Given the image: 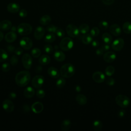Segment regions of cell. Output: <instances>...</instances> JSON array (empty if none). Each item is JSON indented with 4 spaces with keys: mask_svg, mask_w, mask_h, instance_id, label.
<instances>
[{
    "mask_svg": "<svg viewBox=\"0 0 131 131\" xmlns=\"http://www.w3.org/2000/svg\"><path fill=\"white\" fill-rule=\"evenodd\" d=\"M44 50L46 53L48 54H51L53 51V48L51 45H46L44 47Z\"/></svg>",
    "mask_w": 131,
    "mask_h": 131,
    "instance_id": "obj_42",
    "label": "cell"
},
{
    "mask_svg": "<svg viewBox=\"0 0 131 131\" xmlns=\"http://www.w3.org/2000/svg\"><path fill=\"white\" fill-rule=\"evenodd\" d=\"M11 30L12 31H13V32H15L16 31V28L15 27H13L11 28Z\"/></svg>",
    "mask_w": 131,
    "mask_h": 131,
    "instance_id": "obj_59",
    "label": "cell"
},
{
    "mask_svg": "<svg viewBox=\"0 0 131 131\" xmlns=\"http://www.w3.org/2000/svg\"><path fill=\"white\" fill-rule=\"evenodd\" d=\"M44 82V77L42 75H36L32 80V85L35 88L39 89L43 85Z\"/></svg>",
    "mask_w": 131,
    "mask_h": 131,
    "instance_id": "obj_9",
    "label": "cell"
},
{
    "mask_svg": "<svg viewBox=\"0 0 131 131\" xmlns=\"http://www.w3.org/2000/svg\"><path fill=\"white\" fill-rule=\"evenodd\" d=\"M110 31L113 35L115 36H119L121 33V29L118 25L114 24L110 26Z\"/></svg>",
    "mask_w": 131,
    "mask_h": 131,
    "instance_id": "obj_15",
    "label": "cell"
},
{
    "mask_svg": "<svg viewBox=\"0 0 131 131\" xmlns=\"http://www.w3.org/2000/svg\"><path fill=\"white\" fill-rule=\"evenodd\" d=\"M32 26L27 23H21L17 27V31L21 35H27L31 33Z\"/></svg>",
    "mask_w": 131,
    "mask_h": 131,
    "instance_id": "obj_5",
    "label": "cell"
},
{
    "mask_svg": "<svg viewBox=\"0 0 131 131\" xmlns=\"http://www.w3.org/2000/svg\"><path fill=\"white\" fill-rule=\"evenodd\" d=\"M42 67L41 66H37L35 70V71L36 73H40L42 71Z\"/></svg>",
    "mask_w": 131,
    "mask_h": 131,
    "instance_id": "obj_54",
    "label": "cell"
},
{
    "mask_svg": "<svg viewBox=\"0 0 131 131\" xmlns=\"http://www.w3.org/2000/svg\"><path fill=\"white\" fill-rule=\"evenodd\" d=\"M18 62V58L16 55H13L10 59V63L13 66H15Z\"/></svg>",
    "mask_w": 131,
    "mask_h": 131,
    "instance_id": "obj_40",
    "label": "cell"
},
{
    "mask_svg": "<svg viewBox=\"0 0 131 131\" xmlns=\"http://www.w3.org/2000/svg\"><path fill=\"white\" fill-rule=\"evenodd\" d=\"M48 73L50 77L53 78H57L60 75V73L58 70L53 67H50L48 70Z\"/></svg>",
    "mask_w": 131,
    "mask_h": 131,
    "instance_id": "obj_18",
    "label": "cell"
},
{
    "mask_svg": "<svg viewBox=\"0 0 131 131\" xmlns=\"http://www.w3.org/2000/svg\"><path fill=\"white\" fill-rule=\"evenodd\" d=\"M36 96L39 98H43L45 96V92L43 90L39 89L36 91Z\"/></svg>",
    "mask_w": 131,
    "mask_h": 131,
    "instance_id": "obj_43",
    "label": "cell"
},
{
    "mask_svg": "<svg viewBox=\"0 0 131 131\" xmlns=\"http://www.w3.org/2000/svg\"><path fill=\"white\" fill-rule=\"evenodd\" d=\"M6 48H7V51L9 52V53H13L14 51H15V47L12 46V45H8L7 47H6Z\"/></svg>",
    "mask_w": 131,
    "mask_h": 131,
    "instance_id": "obj_48",
    "label": "cell"
},
{
    "mask_svg": "<svg viewBox=\"0 0 131 131\" xmlns=\"http://www.w3.org/2000/svg\"><path fill=\"white\" fill-rule=\"evenodd\" d=\"M51 21V17L48 15H43L39 20V23L41 25L43 26H46L48 25Z\"/></svg>",
    "mask_w": 131,
    "mask_h": 131,
    "instance_id": "obj_26",
    "label": "cell"
},
{
    "mask_svg": "<svg viewBox=\"0 0 131 131\" xmlns=\"http://www.w3.org/2000/svg\"><path fill=\"white\" fill-rule=\"evenodd\" d=\"M71 126V122L68 119L63 120L61 125V128L63 131H67L70 129Z\"/></svg>",
    "mask_w": 131,
    "mask_h": 131,
    "instance_id": "obj_27",
    "label": "cell"
},
{
    "mask_svg": "<svg viewBox=\"0 0 131 131\" xmlns=\"http://www.w3.org/2000/svg\"><path fill=\"white\" fill-rule=\"evenodd\" d=\"M124 45V39L122 38H118L113 41L111 44V48L116 51H119L123 48Z\"/></svg>",
    "mask_w": 131,
    "mask_h": 131,
    "instance_id": "obj_7",
    "label": "cell"
},
{
    "mask_svg": "<svg viewBox=\"0 0 131 131\" xmlns=\"http://www.w3.org/2000/svg\"><path fill=\"white\" fill-rule=\"evenodd\" d=\"M23 110L24 112H28L30 111V107L28 105H25L23 106Z\"/></svg>",
    "mask_w": 131,
    "mask_h": 131,
    "instance_id": "obj_56",
    "label": "cell"
},
{
    "mask_svg": "<svg viewBox=\"0 0 131 131\" xmlns=\"http://www.w3.org/2000/svg\"><path fill=\"white\" fill-rule=\"evenodd\" d=\"M89 29H90V28H89V26H88V25L86 24H81L79 27V32L82 33V34H86L89 31Z\"/></svg>",
    "mask_w": 131,
    "mask_h": 131,
    "instance_id": "obj_31",
    "label": "cell"
},
{
    "mask_svg": "<svg viewBox=\"0 0 131 131\" xmlns=\"http://www.w3.org/2000/svg\"><path fill=\"white\" fill-rule=\"evenodd\" d=\"M19 15L21 17H25L27 15V11L24 9H21L19 11Z\"/></svg>",
    "mask_w": 131,
    "mask_h": 131,
    "instance_id": "obj_46",
    "label": "cell"
},
{
    "mask_svg": "<svg viewBox=\"0 0 131 131\" xmlns=\"http://www.w3.org/2000/svg\"><path fill=\"white\" fill-rule=\"evenodd\" d=\"M4 37V34L3 33L0 31V42L3 40Z\"/></svg>",
    "mask_w": 131,
    "mask_h": 131,
    "instance_id": "obj_58",
    "label": "cell"
},
{
    "mask_svg": "<svg viewBox=\"0 0 131 131\" xmlns=\"http://www.w3.org/2000/svg\"><path fill=\"white\" fill-rule=\"evenodd\" d=\"M4 110L8 113L12 112L14 108V105L13 103L10 99L5 100L2 104Z\"/></svg>",
    "mask_w": 131,
    "mask_h": 131,
    "instance_id": "obj_12",
    "label": "cell"
},
{
    "mask_svg": "<svg viewBox=\"0 0 131 131\" xmlns=\"http://www.w3.org/2000/svg\"><path fill=\"white\" fill-rule=\"evenodd\" d=\"M93 127L95 130L100 131L102 128V123L100 120H95L93 123Z\"/></svg>",
    "mask_w": 131,
    "mask_h": 131,
    "instance_id": "obj_30",
    "label": "cell"
},
{
    "mask_svg": "<svg viewBox=\"0 0 131 131\" xmlns=\"http://www.w3.org/2000/svg\"><path fill=\"white\" fill-rule=\"evenodd\" d=\"M125 111L124 110H120V111H119V112H118V116L119 118H122L125 115Z\"/></svg>",
    "mask_w": 131,
    "mask_h": 131,
    "instance_id": "obj_50",
    "label": "cell"
},
{
    "mask_svg": "<svg viewBox=\"0 0 131 131\" xmlns=\"http://www.w3.org/2000/svg\"><path fill=\"white\" fill-rule=\"evenodd\" d=\"M66 31L68 35L71 37H77L79 36V30L75 25L69 24L66 27Z\"/></svg>",
    "mask_w": 131,
    "mask_h": 131,
    "instance_id": "obj_6",
    "label": "cell"
},
{
    "mask_svg": "<svg viewBox=\"0 0 131 131\" xmlns=\"http://www.w3.org/2000/svg\"><path fill=\"white\" fill-rule=\"evenodd\" d=\"M122 29L124 33L126 34L131 33V23L129 21L125 22L122 25Z\"/></svg>",
    "mask_w": 131,
    "mask_h": 131,
    "instance_id": "obj_29",
    "label": "cell"
},
{
    "mask_svg": "<svg viewBox=\"0 0 131 131\" xmlns=\"http://www.w3.org/2000/svg\"><path fill=\"white\" fill-rule=\"evenodd\" d=\"M102 39L104 43L110 44L113 41L112 36L108 33H104L102 35Z\"/></svg>",
    "mask_w": 131,
    "mask_h": 131,
    "instance_id": "obj_28",
    "label": "cell"
},
{
    "mask_svg": "<svg viewBox=\"0 0 131 131\" xmlns=\"http://www.w3.org/2000/svg\"><path fill=\"white\" fill-rule=\"evenodd\" d=\"M12 23L9 20H4L0 21V29L3 31L8 30L11 28Z\"/></svg>",
    "mask_w": 131,
    "mask_h": 131,
    "instance_id": "obj_20",
    "label": "cell"
},
{
    "mask_svg": "<svg viewBox=\"0 0 131 131\" xmlns=\"http://www.w3.org/2000/svg\"><path fill=\"white\" fill-rule=\"evenodd\" d=\"M99 27L102 30H105L108 27V24L105 20H102L99 23Z\"/></svg>",
    "mask_w": 131,
    "mask_h": 131,
    "instance_id": "obj_38",
    "label": "cell"
},
{
    "mask_svg": "<svg viewBox=\"0 0 131 131\" xmlns=\"http://www.w3.org/2000/svg\"><path fill=\"white\" fill-rule=\"evenodd\" d=\"M1 69L2 70V71L4 72H8L10 69V64L7 63V62H5L4 63H3L2 65V67H1Z\"/></svg>",
    "mask_w": 131,
    "mask_h": 131,
    "instance_id": "obj_41",
    "label": "cell"
},
{
    "mask_svg": "<svg viewBox=\"0 0 131 131\" xmlns=\"http://www.w3.org/2000/svg\"><path fill=\"white\" fill-rule=\"evenodd\" d=\"M115 101L118 105L119 106L125 108L128 106L130 104V99L126 95L120 94L116 96Z\"/></svg>",
    "mask_w": 131,
    "mask_h": 131,
    "instance_id": "obj_3",
    "label": "cell"
},
{
    "mask_svg": "<svg viewBox=\"0 0 131 131\" xmlns=\"http://www.w3.org/2000/svg\"><path fill=\"white\" fill-rule=\"evenodd\" d=\"M76 102L81 105H85L87 102V98L83 94H78L76 97Z\"/></svg>",
    "mask_w": 131,
    "mask_h": 131,
    "instance_id": "obj_23",
    "label": "cell"
},
{
    "mask_svg": "<svg viewBox=\"0 0 131 131\" xmlns=\"http://www.w3.org/2000/svg\"><path fill=\"white\" fill-rule=\"evenodd\" d=\"M35 94V91L33 88L31 86L26 88L24 91V95L27 98H30L34 96Z\"/></svg>",
    "mask_w": 131,
    "mask_h": 131,
    "instance_id": "obj_21",
    "label": "cell"
},
{
    "mask_svg": "<svg viewBox=\"0 0 131 131\" xmlns=\"http://www.w3.org/2000/svg\"><path fill=\"white\" fill-rule=\"evenodd\" d=\"M99 45V42L97 40H94L92 41V46L93 47H97Z\"/></svg>",
    "mask_w": 131,
    "mask_h": 131,
    "instance_id": "obj_53",
    "label": "cell"
},
{
    "mask_svg": "<svg viewBox=\"0 0 131 131\" xmlns=\"http://www.w3.org/2000/svg\"><path fill=\"white\" fill-rule=\"evenodd\" d=\"M44 40L47 42H49V43L52 42L55 40V36L53 33H49L45 36Z\"/></svg>",
    "mask_w": 131,
    "mask_h": 131,
    "instance_id": "obj_34",
    "label": "cell"
},
{
    "mask_svg": "<svg viewBox=\"0 0 131 131\" xmlns=\"http://www.w3.org/2000/svg\"><path fill=\"white\" fill-rule=\"evenodd\" d=\"M21 61L24 67L26 69H30L31 68L32 64V58L29 54L26 53L23 54Z\"/></svg>",
    "mask_w": 131,
    "mask_h": 131,
    "instance_id": "obj_8",
    "label": "cell"
},
{
    "mask_svg": "<svg viewBox=\"0 0 131 131\" xmlns=\"http://www.w3.org/2000/svg\"><path fill=\"white\" fill-rule=\"evenodd\" d=\"M57 28H58L57 27H56L53 25H49L46 27V30L49 32H52L54 33H55Z\"/></svg>",
    "mask_w": 131,
    "mask_h": 131,
    "instance_id": "obj_39",
    "label": "cell"
},
{
    "mask_svg": "<svg viewBox=\"0 0 131 131\" xmlns=\"http://www.w3.org/2000/svg\"><path fill=\"white\" fill-rule=\"evenodd\" d=\"M43 109V105L42 103L40 102H36L34 103L31 106L32 111L36 114L41 113Z\"/></svg>",
    "mask_w": 131,
    "mask_h": 131,
    "instance_id": "obj_16",
    "label": "cell"
},
{
    "mask_svg": "<svg viewBox=\"0 0 131 131\" xmlns=\"http://www.w3.org/2000/svg\"><path fill=\"white\" fill-rule=\"evenodd\" d=\"M75 72L74 66L71 63H66L60 68V73L64 78H70L73 76Z\"/></svg>",
    "mask_w": 131,
    "mask_h": 131,
    "instance_id": "obj_2",
    "label": "cell"
},
{
    "mask_svg": "<svg viewBox=\"0 0 131 131\" xmlns=\"http://www.w3.org/2000/svg\"><path fill=\"white\" fill-rule=\"evenodd\" d=\"M115 71V68L112 66H109L105 68V73L107 76H111L114 74Z\"/></svg>",
    "mask_w": 131,
    "mask_h": 131,
    "instance_id": "obj_32",
    "label": "cell"
},
{
    "mask_svg": "<svg viewBox=\"0 0 131 131\" xmlns=\"http://www.w3.org/2000/svg\"><path fill=\"white\" fill-rule=\"evenodd\" d=\"M66 84V80L63 77H60L57 80L56 85L58 88H62Z\"/></svg>",
    "mask_w": 131,
    "mask_h": 131,
    "instance_id": "obj_35",
    "label": "cell"
},
{
    "mask_svg": "<svg viewBox=\"0 0 131 131\" xmlns=\"http://www.w3.org/2000/svg\"><path fill=\"white\" fill-rule=\"evenodd\" d=\"M38 61L40 64L45 66L50 63V57L47 55H43L39 57Z\"/></svg>",
    "mask_w": 131,
    "mask_h": 131,
    "instance_id": "obj_25",
    "label": "cell"
},
{
    "mask_svg": "<svg viewBox=\"0 0 131 131\" xmlns=\"http://www.w3.org/2000/svg\"><path fill=\"white\" fill-rule=\"evenodd\" d=\"M16 97V95L15 93L14 92H11L10 93L9 95V98L10 99H14Z\"/></svg>",
    "mask_w": 131,
    "mask_h": 131,
    "instance_id": "obj_55",
    "label": "cell"
},
{
    "mask_svg": "<svg viewBox=\"0 0 131 131\" xmlns=\"http://www.w3.org/2000/svg\"><path fill=\"white\" fill-rule=\"evenodd\" d=\"M7 10L12 13H17L19 11L20 6L18 4L15 3H11L9 4L7 7Z\"/></svg>",
    "mask_w": 131,
    "mask_h": 131,
    "instance_id": "obj_17",
    "label": "cell"
},
{
    "mask_svg": "<svg viewBox=\"0 0 131 131\" xmlns=\"http://www.w3.org/2000/svg\"><path fill=\"white\" fill-rule=\"evenodd\" d=\"M92 78L93 80L96 83H102L105 79L104 74L100 71H97L93 73L92 75Z\"/></svg>",
    "mask_w": 131,
    "mask_h": 131,
    "instance_id": "obj_11",
    "label": "cell"
},
{
    "mask_svg": "<svg viewBox=\"0 0 131 131\" xmlns=\"http://www.w3.org/2000/svg\"><path fill=\"white\" fill-rule=\"evenodd\" d=\"M110 44H107V43H104L103 45H102L101 47V48L102 49V50L104 51H108L110 49Z\"/></svg>",
    "mask_w": 131,
    "mask_h": 131,
    "instance_id": "obj_47",
    "label": "cell"
},
{
    "mask_svg": "<svg viewBox=\"0 0 131 131\" xmlns=\"http://www.w3.org/2000/svg\"><path fill=\"white\" fill-rule=\"evenodd\" d=\"M104 51L102 50V49L101 48H98L96 50V53L97 55L98 56H101V55H102L104 53Z\"/></svg>",
    "mask_w": 131,
    "mask_h": 131,
    "instance_id": "obj_52",
    "label": "cell"
},
{
    "mask_svg": "<svg viewBox=\"0 0 131 131\" xmlns=\"http://www.w3.org/2000/svg\"><path fill=\"white\" fill-rule=\"evenodd\" d=\"M31 75L29 72L23 71L18 72L15 76V82L19 86H25L30 82Z\"/></svg>",
    "mask_w": 131,
    "mask_h": 131,
    "instance_id": "obj_1",
    "label": "cell"
},
{
    "mask_svg": "<svg viewBox=\"0 0 131 131\" xmlns=\"http://www.w3.org/2000/svg\"><path fill=\"white\" fill-rule=\"evenodd\" d=\"M115 0H102V3L105 5H111L113 4Z\"/></svg>",
    "mask_w": 131,
    "mask_h": 131,
    "instance_id": "obj_51",
    "label": "cell"
},
{
    "mask_svg": "<svg viewBox=\"0 0 131 131\" xmlns=\"http://www.w3.org/2000/svg\"><path fill=\"white\" fill-rule=\"evenodd\" d=\"M55 33L56 34L57 36L60 38H62L64 35V31L60 28H57L55 32Z\"/></svg>",
    "mask_w": 131,
    "mask_h": 131,
    "instance_id": "obj_44",
    "label": "cell"
},
{
    "mask_svg": "<svg viewBox=\"0 0 131 131\" xmlns=\"http://www.w3.org/2000/svg\"><path fill=\"white\" fill-rule=\"evenodd\" d=\"M45 33V29L41 26H38L35 30L34 36L35 39L40 40L42 38Z\"/></svg>",
    "mask_w": 131,
    "mask_h": 131,
    "instance_id": "obj_14",
    "label": "cell"
},
{
    "mask_svg": "<svg viewBox=\"0 0 131 131\" xmlns=\"http://www.w3.org/2000/svg\"><path fill=\"white\" fill-rule=\"evenodd\" d=\"M54 59L57 61L61 62L63 61L66 58L65 54L61 51H56L54 54Z\"/></svg>",
    "mask_w": 131,
    "mask_h": 131,
    "instance_id": "obj_22",
    "label": "cell"
},
{
    "mask_svg": "<svg viewBox=\"0 0 131 131\" xmlns=\"http://www.w3.org/2000/svg\"><path fill=\"white\" fill-rule=\"evenodd\" d=\"M103 58L105 62L110 63L113 62L116 59V55L114 52L108 51L103 54Z\"/></svg>",
    "mask_w": 131,
    "mask_h": 131,
    "instance_id": "obj_13",
    "label": "cell"
},
{
    "mask_svg": "<svg viewBox=\"0 0 131 131\" xmlns=\"http://www.w3.org/2000/svg\"><path fill=\"white\" fill-rule=\"evenodd\" d=\"M100 33V30L97 27H93L90 31V34L92 37H96Z\"/></svg>",
    "mask_w": 131,
    "mask_h": 131,
    "instance_id": "obj_37",
    "label": "cell"
},
{
    "mask_svg": "<svg viewBox=\"0 0 131 131\" xmlns=\"http://www.w3.org/2000/svg\"><path fill=\"white\" fill-rule=\"evenodd\" d=\"M75 90L77 92H80L81 91V88L79 85H76L75 87Z\"/></svg>",
    "mask_w": 131,
    "mask_h": 131,
    "instance_id": "obj_57",
    "label": "cell"
},
{
    "mask_svg": "<svg viewBox=\"0 0 131 131\" xmlns=\"http://www.w3.org/2000/svg\"><path fill=\"white\" fill-rule=\"evenodd\" d=\"M41 54V51L39 48H35L31 51V55L35 58L38 57Z\"/></svg>",
    "mask_w": 131,
    "mask_h": 131,
    "instance_id": "obj_36",
    "label": "cell"
},
{
    "mask_svg": "<svg viewBox=\"0 0 131 131\" xmlns=\"http://www.w3.org/2000/svg\"><path fill=\"white\" fill-rule=\"evenodd\" d=\"M73 41L71 38L64 37L61 40L59 44V47L62 50L64 51H68L73 48Z\"/></svg>",
    "mask_w": 131,
    "mask_h": 131,
    "instance_id": "obj_4",
    "label": "cell"
},
{
    "mask_svg": "<svg viewBox=\"0 0 131 131\" xmlns=\"http://www.w3.org/2000/svg\"><path fill=\"white\" fill-rule=\"evenodd\" d=\"M8 55L6 51L4 49H0V62L5 61L7 59Z\"/></svg>",
    "mask_w": 131,
    "mask_h": 131,
    "instance_id": "obj_33",
    "label": "cell"
},
{
    "mask_svg": "<svg viewBox=\"0 0 131 131\" xmlns=\"http://www.w3.org/2000/svg\"><path fill=\"white\" fill-rule=\"evenodd\" d=\"M14 53L17 55H20L23 53V49L21 48H17L14 51Z\"/></svg>",
    "mask_w": 131,
    "mask_h": 131,
    "instance_id": "obj_49",
    "label": "cell"
},
{
    "mask_svg": "<svg viewBox=\"0 0 131 131\" xmlns=\"http://www.w3.org/2000/svg\"><path fill=\"white\" fill-rule=\"evenodd\" d=\"M17 38V35L15 32L11 31L7 33L5 36V40L8 42H12L14 41Z\"/></svg>",
    "mask_w": 131,
    "mask_h": 131,
    "instance_id": "obj_19",
    "label": "cell"
},
{
    "mask_svg": "<svg viewBox=\"0 0 131 131\" xmlns=\"http://www.w3.org/2000/svg\"><path fill=\"white\" fill-rule=\"evenodd\" d=\"M106 83L109 85V86H112L115 83V80L114 78L112 77H108L106 78Z\"/></svg>",
    "mask_w": 131,
    "mask_h": 131,
    "instance_id": "obj_45",
    "label": "cell"
},
{
    "mask_svg": "<svg viewBox=\"0 0 131 131\" xmlns=\"http://www.w3.org/2000/svg\"><path fill=\"white\" fill-rule=\"evenodd\" d=\"M81 40L83 43L85 45H89L92 42L93 40V37L90 34H84L81 37Z\"/></svg>",
    "mask_w": 131,
    "mask_h": 131,
    "instance_id": "obj_24",
    "label": "cell"
},
{
    "mask_svg": "<svg viewBox=\"0 0 131 131\" xmlns=\"http://www.w3.org/2000/svg\"><path fill=\"white\" fill-rule=\"evenodd\" d=\"M20 46L24 49L29 50L30 49L33 45L32 40L27 37H23L19 42Z\"/></svg>",
    "mask_w": 131,
    "mask_h": 131,
    "instance_id": "obj_10",
    "label": "cell"
}]
</instances>
